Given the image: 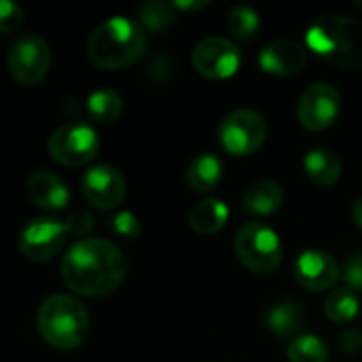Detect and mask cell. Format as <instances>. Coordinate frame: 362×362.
Wrapping results in <instances>:
<instances>
[{
    "label": "cell",
    "instance_id": "obj_1",
    "mask_svg": "<svg viewBox=\"0 0 362 362\" xmlns=\"http://www.w3.org/2000/svg\"><path fill=\"white\" fill-rule=\"evenodd\" d=\"M59 269L62 280L72 293L98 299L121 286L127 274V261L117 244L100 238H87L68 248Z\"/></svg>",
    "mask_w": 362,
    "mask_h": 362
},
{
    "label": "cell",
    "instance_id": "obj_2",
    "mask_svg": "<svg viewBox=\"0 0 362 362\" xmlns=\"http://www.w3.org/2000/svg\"><path fill=\"white\" fill-rule=\"evenodd\" d=\"M305 42L310 51L335 66L362 68V19L344 13L320 15L308 28Z\"/></svg>",
    "mask_w": 362,
    "mask_h": 362
},
{
    "label": "cell",
    "instance_id": "obj_3",
    "mask_svg": "<svg viewBox=\"0 0 362 362\" xmlns=\"http://www.w3.org/2000/svg\"><path fill=\"white\" fill-rule=\"evenodd\" d=\"M146 42V30L140 21L117 15L93 30L87 42V53L98 68L121 70L142 57Z\"/></svg>",
    "mask_w": 362,
    "mask_h": 362
},
{
    "label": "cell",
    "instance_id": "obj_4",
    "mask_svg": "<svg viewBox=\"0 0 362 362\" xmlns=\"http://www.w3.org/2000/svg\"><path fill=\"white\" fill-rule=\"evenodd\" d=\"M40 337L55 350H76L89 335V312L70 295H51L38 310Z\"/></svg>",
    "mask_w": 362,
    "mask_h": 362
},
{
    "label": "cell",
    "instance_id": "obj_5",
    "mask_svg": "<svg viewBox=\"0 0 362 362\" xmlns=\"http://www.w3.org/2000/svg\"><path fill=\"white\" fill-rule=\"evenodd\" d=\"M233 252L240 263L255 274H274L284 259L278 233L259 221L246 223L238 229L233 240Z\"/></svg>",
    "mask_w": 362,
    "mask_h": 362
},
{
    "label": "cell",
    "instance_id": "obj_6",
    "mask_svg": "<svg viewBox=\"0 0 362 362\" xmlns=\"http://www.w3.org/2000/svg\"><path fill=\"white\" fill-rule=\"evenodd\" d=\"M47 151L59 165L81 168L95 159L100 151V138L91 125L83 121H68L49 136Z\"/></svg>",
    "mask_w": 362,
    "mask_h": 362
},
{
    "label": "cell",
    "instance_id": "obj_7",
    "mask_svg": "<svg viewBox=\"0 0 362 362\" xmlns=\"http://www.w3.org/2000/svg\"><path fill=\"white\" fill-rule=\"evenodd\" d=\"M267 138V121L261 112L240 108L229 112L218 125V140L229 155L248 157L257 153Z\"/></svg>",
    "mask_w": 362,
    "mask_h": 362
},
{
    "label": "cell",
    "instance_id": "obj_8",
    "mask_svg": "<svg viewBox=\"0 0 362 362\" xmlns=\"http://www.w3.org/2000/svg\"><path fill=\"white\" fill-rule=\"evenodd\" d=\"M6 64L11 76L19 85H38L51 68L49 45L38 34H21L17 36V40H13Z\"/></svg>",
    "mask_w": 362,
    "mask_h": 362
},
{
    "label": "cell",
    "instance_id": "obj_9",
    "mask_svg": "<svg viewBox=\"0 0 362 362\" xmlns=\"http://www.w3.org/2000/svg\"><path fill=\"white\" fill-rule=\"evenodd\" d=\"M66 240H68L66 223L40 216V218L30 221L21 229L17 238V246L25 259L34 263H47L64 250Z\"/></svg>",
    "mask_w": 362,
    "mask_h": 362
},
{
    "label": "cell",
    "instance_id": "obj_10",
    "mask_svg": "<svg viewBox=\"0 0 362 362\" xmlns=\"http://www.w3.org/2000/svg\"><path fill=\"white\" fill-rule=\"evenodd\" d=\"M341 112V93L331 83L310 85L297 104V119L310 132H322L331 127Z\"/></svg>",
    "mask_w": 362,
    "mask_h": 362
},
{
    "label": "cell",
    "instance_id": "obj_11",
    "mask_svg": "<svg viewBox=\"0 0 362 362\" xmlns=\"http://www.w3.org/2000/svg\"><path fill=\"white\" fill-rule=\"evenodd\" d=\"M193 68L206 78H229L240 70L242 55L233 40L225 36H206L202 38L191 55Z\"/></svg>",
    "mask_w": 362,
    "mask_h": 362
},
{
    "label": "cell",
    "instance_id": "obj_12",
    "mask_svg": "<svg viewBox=\"0 0 362 362\" xmlns=\"http://www.w3.org/2000/svg\"><path fill=\"white\" fill-rule=\"evenodd\" d=\"M81 185H83L85 199L98 210L117 208L125 199V193H127L123 174L110 163H100V165L89 168L83 174Z\"/></svg>",
    "mask_w": 362,
    "mask_h": 362
},
{
    "label": "cell",
    "instance_id": "obj_13",
    "mask_svg": "<svg viewBox=\"0 0 362 362\" xmlns=\"http://www.w3.org/2000/svg\"><path fill=\"white\" fill-rule=\"evenodd\" d=\"M293 274L303 288L312 293H322L337 284L339 265L325 250H305L297 257L293 265Z\"/></svg>",
    "mask_w": 362,
    "mask_h": 362
},
{
    "label": "cell",
    "instance_id": "obj_14",
    "mask_svg": "<svg viewBox=\"0 0 362 362\" xmlns=\"http://www.w3.org/2000/svg\"><path fill=\"white\" fill-rule=\"evenodd\" d=\"M308 64V51L295 40H274L259 53V66L274 76L299 74Z\"/></svg>",
    "mask_w": 362,
    "mask_h": 362
},
{
    "label": "cell",
    "instance_id": "obj_15",
    "mask_svg": "<svg viewBox=\"0 0 362 362\" xmlns=\"http://www.w3.org/2000/svg\"><path fill=\"white\" fill-rule=\"evenodd\" d=\"M28 197L40 210L55 212V210H64L68 206L70 191L57 174H53L49 170H38L28 178Z\"/></svg>",
    "mask_w": 362,
    "mask_h": 362
},
{
    "label": "cell",
    "instance_id": "obj_16",
    "mask_svg": "<svg viewBox=\"0 0 362 362\" xmlns=\"http://www.w3.org/2000/svg\"><path fill=\"white\" fill-rule=\"evenodd\" d=\"M303 168H305L308 176L312 178V182L318 187H325V189L337 185L344 174L341 159L331 148H325V146L308 151L303 157Z\"/></svg>",
    "mask_w": 362,
    "mask_h": 362
},
{
    "label": "cell",
    "instance_id": "obj_17",
    "mask_svg": "<svg viewBox=\"0 0 362 362\" xmlns=\"http://www.w3.org/2000/svg\"><path fill=\"white\" fill-rule=\"evenodd\" d=\"M282 202H284L282 187L269 178L255 180L242 197L244 210L252 216H269L282 206Z\"/></svg>",
    "mask_w": 362,
    "mask_h": 362
},
{
    "label": "cell",
    "instance_id": "obj_18",
    "mask_svg": "<svg viewBox=\"0 0 362 362\" xmlns=\"http://www.w3.org/2000/svg\"><path fill=\"white\" fill-rule=\"evenodd\" d=\"M223 159L214 153H202L197 155L189 168H187V185L195 191V193H208L214 191L221 180H223Z\"/></svg>",
    "mask_w": 362,
    "mask_h": 362
},
{
    "label": "cell",
    "instance_id": "obj_19",
    "mask_svg": "<svg viewBox=\"0 0 362 362\" xmlns=\"http://www.w3.org/2000/svg\"><path fill=\"white\" fill-rule=\"evenodd\" d=\"M229 221V208L223 199L206 197L189 210V225L199 235H212L221 231Z\"/></svg>",
    "mask_w": 362,
    "mask_h": 362
},
{
    "label": "cell",
    "instance_id": "obj_20",
    "mask_svg": "<svg viewBox=\"0 0 362 362\" xmlns=\"http://www.w3.org/2000/svg\"><path fill=\"white\" fill-rule=\"evenodd\" d=\"M265 322L276 337H291L303 325V310L297 301H280L269 308Z\"/></svg>",
    "mask_w": 362,
    "mask_h": 362
},
{
    "label": "cell",
    "instance_id": "obj_21",
    "mask_svg": "<svg viewBox=\"0 0 362 362\" xmlns=\"http://www.w3.org/2000/svg\"><path fill=\"white\" fill-rule=\"evenodd\" d=\"M358 310H361L358 295L350 286L335 288L327 297V301H325V314L335 325H348V322H352L356 318Z\"/></svg>",
    "mask_w": 362,
    "mask_h": 362
},
{
    "label": "cell",
    "instance_id": "obj_22",
    "mask_svg": "<svg viewBox=\"0 0 362 362\" xmlns=\"http://www.w3.org/2000/svg\"><path fill=\"white\" fill-rule=\"evenodd\" d=\"M123 112V98L115 89H98L87 98V115L95 123H115Z\"/></svg>",
    "mask_w": 362,
    "mask_h": 362
},
{
    "label": "cell",
    "instance_id": "obj_23",
    "mask_svg": "<svg viewBox=\"0 0 362 362\" xmlns=\"http://www.w3.org/2000/svg\"><path fill=\"white\" fill-rule=\"evenodd\" d=\"M174 2H165V0H151L146 4L140 6V25L146 30V34H161L168 28L174 25L176 21V13H174Z\"/></svg>",
    "mask_w": 362,
    "mask_h": 362
},
{
    "label": "cell",
    "instance_id": "obj_24",
    "mask_svg": "<svg viewBox=\"0 0 362 362\" xmlns=\"http://www.w3.org/2000/svg\"><path fill=\"white\" fill-rule=\"evenodd\" d=\"M286 356L291 362H327L329 346L318 335H299L288 344Z\"/></svg>",
    "mask_w": 362,
    "mask_h": 362
},
{
    "label": "cell",
    "instance_id": "obj_25",
    "mask_svg": "<svg viewBox=\"0 0 362 362\" xmlns=\"http://www.w3.org/2000/svg\"><path fill=\"white\" fill-rule=\"evenodd\" d=\"M227 28L238 40H250L261 28V17L250 6H233L227 15Z\"/></svg>",
    "mask_w": 362,
    "mask_h": 362
},
{
    "label": "cell",
    "instance_id": "obj_26",
    "mask_svg": "<svg viewBox=\"0 0 362 362\" xmlns=\"http://www.w3.org/2000/svg\"><path fill=\"white\" fill-rule=\"evenodd\" d=\"M110 231L121 240H136L142 233V225H140V218L134 212L123 210V212H119V214H115L110 218Z\"/></svg>",
    "mask_w": 362,
    "mask_h": 362
},
{
    "label": "cell",
    "instance_id": "obj_27",
    "mask_svg": "<svg viewBox=\"0 0 362 362\" xmlns=\"http://www.w3.org/2000/svg\"><path fill=\"white\" fill-rule=\"evenodd\" d=\"M64 223H66V229H68V235H70V238L87 240L85 235H89L91 229H93V216H91V212H87V210H83V208L72 210Z\"/></svg>",
    "mask_w": 362,
    "mask_h": 362
},
{
    "label": "cell",
    "instance_id": "obj_28",
    "mask_svg": "<svg viewBox=\"0 0 362 362\" xmlns=\"http://www.w3.org/2000/svg\"><path fill=\"white\" fill-rule=\"evenodd\" d=\"M23 23V11L17 2L13 0H2L0 2V30L4 34H11L19 30Z\"/></svg>",
    "mask_w": 362,
    "mask_h": 362
},
{
    "label": "cell",
    "instance_id": "obj_29",
    "mask_svg": "<svg viewBox=\"0 0 362 362\" xmlns=\"http://www.w3.org/2000/svg\"><path fill=\"white\" fill-rule=\"evenodd\" d=\"M344 280L352 291H362V252L352 255L344 267Z\"/></svg>",
    "mask_w": 362,
    "mask_h": 362
},
{
    "label": "cell",
    "instance_id": "obj_30",
    "mask_svg": "<svg viewBox=\"0 0 362 362\" xmlns=\"http://www.w3.org/2000/svg\"><path fill=\"white\" fill-rule=\"evenodd\" d=\"M341 348H344L348 354L358 352L362 348V333H358V331H348V333H344V337H341Z\"/></svg>",
    "mask_w": 362,
    "mask_h": 362
},
{
    "label": "cell",
    "instance_id": "obj_31",
    "mask_svg": "<svg viewBox=\"0 0 362 362\" xmlns=\"http://www.w3.org/2000/svg\"><path fill=\"white\" fill-rule=\"evenodd\" d=\"M174 6L176 8H185V11H197V8H204V6H208V0H197V2H191V0H176L174 2Z\"/></svg>",
    "mask_w": 362,
    "mask_h": 362
},
{
    "label": "cell",
    "instance_id": "obj_32",
    "mask_svg": "<svg viewBox=\"0 0 362 362\" xmlns=\"http://www.w3.org/2000/svg\"><path fill=\"white\" fill-rule=\"evenodd\" d=\"M352 218H354V223L362 229V197L361 199H356L354 206H352Z\"/></svg>",
    "mask_w": 362,
    "mask_h": 362
},
{
    "label": "cell",
    "instance_id": "obj_33",
    "mask_svg": "<svg viewBox=\"0 0 362 362\" xmlns=\"http://www.w3.org/2000/svg\"><path fill=\"white\" fill-rule=\"evenodd\" d=\"M356 4H358V6H361V8H362V0H358V2H356Z\"/></svg>",
    "mask_w": 362,
    "mask_h": 362
}]
</instances>
